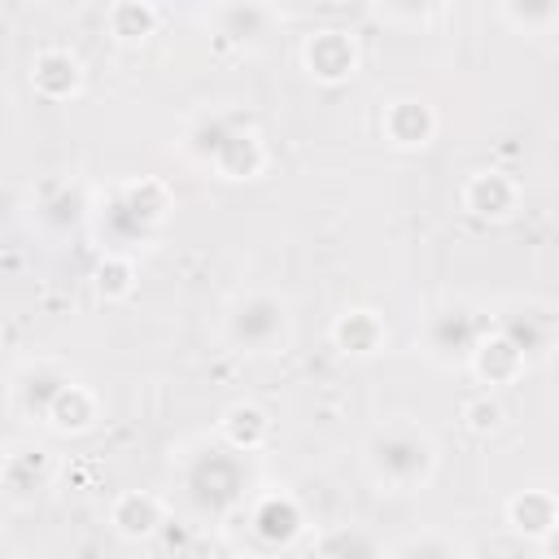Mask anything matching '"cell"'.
Listing matches in <instances>:
<instances>
[{
	"mask_svg": "<svg viewBox=\"0 0 559 559\" xmlns=\"http://www.w3.org/2000/svg\"><path fill=\"white\" fill-rule=\"evenodd\" d=\"M463 205L476 218H507L515 210V183L502 170H476L463 188Z\"/></svg>",
	"mask_w": 559,
	"mask_h": 559,
	"instance_id": "ba28073f",
	"label": "cell"
},
{
	"mask_svg": "<svg viewBox=\"0 0 559 559\" xmlns=\"http://www.w3.org/2000/svg\"><path fill=\"white\" fill-rule=\"evenodd\" d=\"M507 17L524 31H546L555 22V0H507Z\"/></svg>",
	"mask_w": 559,
	"mask_h": 559,
	"instance_id": "d6986e66",
	"label": "cell"
},
{
	"mask_svg": "<svg viewBox=\"0 0 559 559\" xmlns=\"http://www.w3.org/2000/svg\"><path fill=\"white\" fill-rule=\"evenodd\" d=\"M332 341L341 345V354L371 358V354L384 345V323H380L376 310H345V314L332 323Z\"/></svg>",
	"mask_w": 559,
	"mask_h": 559,
	"instance_id": "8fae6325",
	"label": "cell"
},
{
	"mask_svg": "<svg viewBox=\"0 0 559 559\" xmlns=\"http://www.w3.org/2000/svg\"><path fill=\"white\" fill-rule=\"evenodd\" d=\"M31 83H35V92L48 96V100H70V96H79V87H83L79 57L66 52V48H44V52L35 57V66H31Z\"/></svg>",
	"mask_w": 559,
	"mask_h": 559,
	"instance_id": "8992f818",
	"label": "cell"
},
{
	"mask_svg": "<svg viewBox=\"0 0 559 559\" xmlns=\"http://www.w3.org/2000/svg\"><path fill=\"white\" fill-rule=\"evenodd\" d=\"M92 284H96V293H100L105 301H122V297H131V293H135V266H131V258H122V253H105L100 266H96V275H92Z\"/></svg>",
	"mask_w": 559,
	"mask_h": 559,
	"instance_id": "2e32d148",
	"label": "cell"
},
{
	"mask_svg": "<svg viewBox=\"0 0 559 559\" xmlns=\"http://www.w3.org/2000/svg\"><path fill=\"white\" fill-rule=\"evenodd\" d=\"M105 26L118 44H144L157 31V9L148 0H114L105 13Z\"/></svg>",
	"mask_w": 559,
	"mask_h": 559,
	"instance_id": "9a60e30c",
	"label": "cell"
},
{
	"mask_svg": "<svg viewBox=\"0 0 559 559\" xmlns=\"http://www.w3.org/2000/svg\"><path fill=\"white\" fill-rule=\"evenodd\" d=\"M218 432L227 437L231 450H245V454H249V450H262V445H266L271 419H266V411H258V406H249V402H236V406L223 411Z\"/></svg>",
	"mask_w": 559,
	"mask_h": 559,
	"instance_id": "4fadbf2b",
	"label": "cell"
},
{
	"mask_svg": "<svg viewBox=\"0 0 559 559\" xmlns=\"http://www.w3.org/2000/svg\"><path fill=\"white\" fill-rule=\"evenodd\" d=\"M371 472L376 480L393 485V489H419L428 485L432 476V463H437V450L424 432L397 424V428H384L376 441H371Z\"/></svg>",
	"mask_w": 559,
	"mask_h": 559,
	"instance_id": "6da1fadb",
	"label": "cell"
},
{
	"mask_svg": "<svg viewBox=\"0 0 559 559\" xmlns=\"http://www.w3.org/2000/svg\"><path fill=\"white\" fill-rule=\"evenodd\" d=\"M127 210H131L135 218H144V223H162L166 210H170V192H166V183H157V179H140V183H131V188H127Z\"/></svg>",
	"mask_w": 559,
	"mask_h": 559,
	"instance_id": "e0dca14e",
	"label": "cell"
},
{
	"mask_svg": "<svg viewBox=\"0 0 559 559\" xmlns=\"http://www.w3.org/2000/svg\"><path fill=\"white\" fill-rule=\"evenodd\" d=\"M109 524L127 537V542H140V537H153L162 528V502L144 489H127L114 498L109 507Z\"/></svg>",
	"mask_w": 559,
	"mask_h": 559,
	"instance_id": "52a82bcc",
	"label": "cell"
},
{
	"mask_svg": "<svg viewBox=\"0 0 559 559\" xmlns=\"http://www.w3.org/2000/svg\"><path fill=\"white\" fill-rule=\"evenodd\" d=\"M301 61H306V70H310L319 83H345V79L358 70V48H354V39L341 35V31H319V35L306 39Z\"/></svg>",
	"mask_w": 559,
	"mask_h": 559,
	"instance_id": "3957f363",
	"label": "cell"
},
{
	"mask_svg": "<svg viewBox=\"0 0 559 559\" xmlns=\"http://www.w3.org/2000/svg\"><path fill=\"white\" fill-rule=\"evenodd\" d=\"M402 555H411V550H454L450 542H406V546H397Z\"/></svg>",
	"mask_w": 559,
	"mask_h": 559,
	"instance_id": "44dd1931",
	"label": "cell"
},
{
	"mask_svg": "<svg viewBox=\"0 0 559 559\" xmlns=\"http://www.w3.org/2000/svg\"><path fill=\"white\" fill-rule=\"evenodd\" d=\"M472 367L485 384H511L528 371V358L515 349V341H507L502 332H480L472 345Z\"/></svg>",
	"mask_w": 559,
	"mask_h": 559,
	"instance_id": "277c9868",
	"label": "cell"
},
{
	"mask_svg": "<svg viewBox=\"0 0 559 559\" xmlns=\"http://www.w3.org/2000/svg\"><path fill=\"white\" fill-rule=\"evenodd\" d=\"M258 528L262 533H271V537H280V542H288L293 533H297V524H301V511H297V502L293 498H284V511L275 515V498H266L262 507H258Z\"/></svg>",
	"mask_w": 559,
	"mask_h": 559,
	"instance_id": "ac0fdd59",
	"label": "cell"
},
{
	"mask_svg": "<svg viewBox=\"0 0 559 559\" xmlns=\"http://www.w3.org/2000/svg\"><path fill=\"white\" fill-rule=\"evenodd\" d=\"M210 157H214L218 175H227V179H253L266 166V148L253 131H227Z\"/></svg>",
	"mask_w": 559,
	"mask_h": 559,
	"instance_id": "30bf717a",
	"label": "cell"
},
{
	"mask_svg": "<svg viewBox=\"0 0 559 559\" xmlns=\"http://www.w3.org/2000/svg\"><path fill=\"white\" fill-rule=\"evenodd\" d=\"M498 332H502L507 341H515V349H520L524 358H542V354H550V341H555V314H550V306L524 301V323H520L515 314H507V319L498 323Z\"/></svg>",
	"mask_w": 559,
	"mask_h": 559,
	"instance_id": "9c48e42d",
	"label": "cell"
},
{
	"mask_svg": "<svg viewBox=\"0 0 559 559\" xmlns=\"http://www.w3.org/2000/svg\"><path fill=\"white\" fill-rule=\"evenodd\" d=\"M227 336H231L236 345L253 349V354L275 349V345L284 341V306H280L275 297H262V293L245 297V301L231 310V319H227Z\"/></svg>",
	"mask_w": 559,
	"mask_h": 559,
	"instance_id": "7a4b0ae2",
	"label": "cell"
},
{
	"mask_svg": "<svg viewBox=\"0 0 559 559\" xmlns=\"http://www.w3.org/2000/svg\"><path fill=\"white\" fill-rule=\"evenodd\" d=\"M380 131L397 148H424L437 135V114L424 100H393L380 118Z\"/></svg>",
	"mask_w": 559,
	"mask_h": 559,
	"instance_id": "5b68a950",
	"label": "cell"
},
{
	"mask_svg": "<svg viewBox=\"0 0 559 559\" xmlns=\"http://www.w3.org/2000/svg\"><path fill=\"white\" fill-rule=\"evenodd\" d=\"M463 424L472 432H493V428H502V406L493 397H472V402H463Z\"/></svg>",
	"mask_w": 559,
	"mask_h": 559,
	"instance_id": "ffe728a7",
	"label": "cell"
},
{
	"mask_svg": "<svg viewBox=\"0 0 559 559\" xmlns=\"http://www.w3.org/2000/svg\"><path fill=\"white\" fill-rule=\"evenodd\" d=\"M44 419L57 428V432H83L92 419H96V397L83 389V384H74V380H66L61 389H57V397L48 402V411H44Z\"/></svg>",
	"mask_w": 559,
	"mask_h": 559,
	"instance_id": "5bb4252c",
	"label": "cell"
},
{
	"mask_svg": "<svg viewBox=\"0 0 559 559\" xmlns=\"http://www.w3.org/2000/svg\"><path fill=\"white\" fill-rule=\"evenodd\" d=\"M507 524L524 537H546L550 528H559V507L546 489H524L507 502Z\"/></svg>",
	"mask_w": 559,
	"mask_h": 559,
	"instance_id": "7c38bea8",
	"label": "cell"
}]
</instances>
